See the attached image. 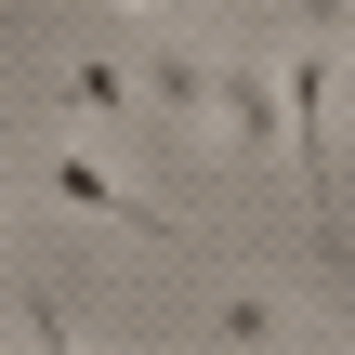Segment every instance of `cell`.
I'll return each mask as SVG.
<instances>
[{
	"label": "cell",
	"instance_id": "4",
	"mask_svg": "<svg viewBox=\"0 0 355 355\" xmlns=\"http://www.w3.org/2000/svg\"><path fill=\"white\" fill-rule=\"evenodd\" d=\"M132 92H158L171 119H211V66H198V53H158V66H132Z\"/></svg>",
	"mask_w": 355,
	"mask_h": 355
},
{
	"label": "cell",
	"instance_id": "3",
	"mask_svg": "<svg viewBox=\"0 0 355 355\" xmlns=\"http://www.w3.org/2000/svg\"><path fill=\"white\" fill-rule=\"evenodd\" d=\"M53 92H66V119H132V66H119V53H79Z\"/></svg>",
	"mask_w": 355,
	"mask_h": 355
},
{
	"label": "cell",
	"instance_id": "1",
	"mask_svg": "<svg viewBox=\"0 0 355 355\" xmlns=\"http://www.w3.org/2000/svg\"><path fill=\"white\" fill-rule=\"evenodd\" d=\"M40 198H53V211H92V224H132V237H158V250H198V237H184V224H171L158 198H132V184H119V171L92 158V145H66V158L40 171Z\"/></svg>",
	"mask_w": 355,
	"mask_h": 355
},
{
	"label": "cell",
	"instance_id": "2",
	"mask_svg": "<svg viewBox=\"0 0 355 355\" xmlns=\"http://www.w3.org/2000/svg\"><path fill=\"white\" fill-rule=\"evenodd\" d=\"M211 119L250 171H290V119H277V66H211Z\"/></svg>",
	"mask_w": 355,
	"mask_h": 355
},
{
	"label": "cell",
	"instance_id": "5",
	"mask_svg": "<svg viewBox=\"0 0 355 355\" xmlns=\"http://www.w3.org/2000/svg\"><path fill=\"white\" fill-rule=\"evenodd\" d=\"M211 329H224L237 355H263V343H290V303H263V290H224V303H211Z\"/></svg>",
	"mask_w": 355,
	"mask_h": 355
},
{
	"label": "cell",
	"instance_id": "6",
	"mask_svg": "<svg viewBox=\"0 0 355 355\" xmlns=\"http://www.w3.org/2000/svg\"><path fill=\"white\" fill-rule=\"evenodd\" d=\"M132 13H184V0H132Z\"/></svg>",
	"mask_w": 355,
	"mask_h": 355
}]
</instances>
